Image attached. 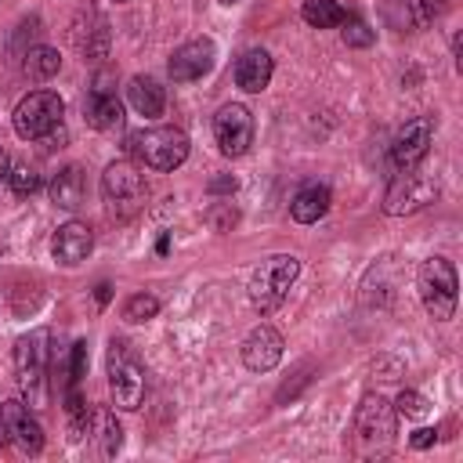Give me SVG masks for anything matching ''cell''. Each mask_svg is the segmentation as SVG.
<instances>
[{
    "label": "cell",
    "instance_id": "cell-10",
    "mask_svg": "<svg viewBox=\"0 0 463 463\" xmlns=\"http://www.w3.org/2000/svg\"><path fill=\"white\" fill-rule=\"evenodd\" d=\"M213 141H217L221 156H228V159L246 156V148L253 145V116H250V109L239 105V101L221 105L217 116H213Z\"/></svg>",
    "mask_w": 463,
    "mask_h": 463
},
{
    "label": "cell",
    "instance_id": "cell-23",
    "mask_svg": "<svg viewBox=\"0 0 463 463\" xmlns=\"http://www.w3.org/2000/svg\"><path fill=\"white\" fill-rule=\"evenodd\" d=\"M22 69H25L29 80H51V76L61 69V58H58L54 47H29Z\"/></svg>",
    "mask_w": 463,
    "mask_h": 463
},
{
    "label": "cell",
    "instance_id": "cell-12",
    "mask_svg": "<svg viewBox=\"0 0 463 463\" xmlns=\"http://www.w3.org/2000/svg\"><path fill=\"white\" fill-rule=\"evenodd\" d=\"M430 141H434V119H430V116L409 119V123L394 134V141H391V163H394L398 170L416 166V163L427 156Z\"/></svg>",
    "mask_w": 463,
    "mask_h": 463
},
{
    "label": "cell",
    "instance_id": "cell-34",
    "mask_svg": "<svg viewBox=\"0 0 463 463\" xmlns=\"http://www.w3.org/2000/svg\"><path fill=\"white\" fill-rule=\"evenodd\" d=\"M98 304H109V286H105V282L98 286Z\"/></svg>",
    "mask_w": 463,
    "mask_h": 463
},
{
    "label": "cell",
    "instance_id": "cell-4",
    "mask_svg": "<svg viewBox=\"0 0 463 463\" xmlns=\"http://www.w3.org/2000/svg\"><path fill=\"white\" fill-rule=\"evenodd\" d=\"M297 275H300V260L293 253H275V257L260 260L253 268V275H250V304L260 315H271L286 300V293L297 282Z\"/></svg>",
    "mask_w": 463,
    "mask_h": 463
},
{
    "label": "cell",
    "instance_id": "cell-3",
    "mask_svg": "<svg viewBox=\"0 0 463 463\" xmlns=\"http://www.w3.org/2000/svg\"><path fill=\"white\" fill-rule=\"evenodd\" d=\"M398 423H394V405L380 394H365L354 409V445L362 456H387L394 445Z\"/></svg>",
    "mask_w": 463,
    "mask_h": 463
},
{
    "label": "cell",
    "instance_id": "cell-25",
    "mask_svg": "<svg viewBox=\"0 0 463 463\" xmlns=\"http://www.w3.org/2000/svg\"><path fill=\"white\" fill-rule=\"evenodd\" d=\"M340 25H344V29H340V36H344V43H347V47H369V43L376 40V33H373L358 14H347Z\"/></svg>",
    "mask_w": 463,
    "mask_h": 463
},
{
    "label": "cell",
    "instance_id": "cell-17",
    "mask_svg": "<svg viewBox=\"0 0 463 463\" xmlns=\"http://www.w3.org/2000/svg\"><path fill=\"white\" fill-rule=\"evenodd\" d=\"M127 101H130V109H134L137 116L156 119V116H163V109H166V90H163L159 80H152V76H134V80L127 83Z\"/></svg>",
    "mask_w": 463,
    "mask_h": 463
},
{
    "label": "cell",
    "instance_id": "cell-5",
    "mask_svg": "<svg viewBox=\"0 0 463 463\" xmlns=\"http://www.w3.org/2000/svg\"><path fill=\"white\" fill-rule=\"evenodd\" d=\"M416 289H420V300H423V307H427V315H430L434 322L452 318L459 282H456V268H452L445 257H427V260L420 264Z\"/></svg>",
    "mask_w": 463,
    "mask_h": 463
},
{
    "label": "cell",
    "instance_id": "cell-36",
    "mask_svg": "<svg viewBox=\"0 0 463 463\" xmlns=\"http://www.w3.org/2000/svg\"><path fill=\"white\" fill-rule=\"evenodd\" d=\"M221 4H239V0H221Z\"/></svg>",
    "mask_w": 463,
    "mask_h": 463
},
{
    "label": "cell",
    "instance_id": "cell-27",
    "mask_svg": "<svg viewBox=\"0 0 463 463\" xmlns=\"http://www.w3.org/2000/svg\"><path fill=\"white\" fill-rule=\"evenodd\" d=\"M394 409H398L402 416H423V412H427V398H423L420 391H402L398 402H394Z\"/></svg>",
    "mask_w": 463,
    "mask_h": 463
},
{
    "label": "cell",
    "instance_id": "cell-31",
    "mask_svg": "<svg viewBox=\"0 0 463 463\" xmlns=\"http://www.w3.org/2000/svg\"><path fill=\"white\" fill-rule=\"evenodd\" d=\"M434 441H438V430H430V427H420V430H412V438H409L412 449H430Z\"/></svg>",
    "mask_w": 463,
    "mask_h": 463
},
{
    "label": "cell",
    "instance_id": "cell-20",
    "mask_svg": "<svg viewBox=\"0 0 463 463\" xmlns=\"http://www.w3.org/2000/svg\"><path fill=\"white\" fill-rule=\"evenodd\" d=\"M329 203H333V195H329L326 184H304V188L293 195V203H289V217H293L297 224H315L318 217H326Z\"/></svg>",
    "mask_w": 463,
    "mask_h": 463
},
{
    "label": "cell",
    "instance_id": "cell-29",
    "mask_svg": "<svg viewBox=\"0 0 463 463\" xmlns=\"http://www.w3.org/2000/svg\"><path fill=\"white\" fill-rule=\"evenodd\" d=\"M87 373V344H72V362H69V380H83Z\"/></svg>",
    "mask_w": 463,
    "mask_h": 463
},
{
    "label": "cell",
    "instance_id": "cell-19",
    "mask_svg": "<svg viewBox=\"0 0 463 463\" xmlns=\"http://www.w3.org/2000/svg\"><path fill=\"white\" fill-rule=\"evenodd\" d=\"M83 195H87V177H83V170H80V166H61V170L54 174V181H51V203H54L58 210H76V206L83 203Z\"/></svg>",
    "mask_w": 463,
    "mask_h": 463
},
{
    "label": "cell",
    "instance_id": "cell-7",
    "mask_svg": "<svg viewBox=\"0 0 463 463\" xmlns=\"http://www.w3.org/2000/svg\"><path fill=\"white\" fill-rule=\"evenodd\" d=\"M109 391H112V405L123 412H134L145 398V369L123 340H112L109 351Z\"/></svg>",
    "mask_w": 463,
    "mask_h": 463
},
{
    "label": "cell",
    "instance_id": "cell-8",
    "mask_svg": "<svg viewBox=\"0 0 463 463\" xmlns=\"http://www.w3.org/2000/svg\"><path fill=\"white\" fill-rule=\"evenodd\" d=\"M47 344L51 333L47 329H33L29 336H22L14 344V373H18V387L33 405H43V376H47Z\"/></svg>",
    "mask_w": 463,
    "mask_h": 463
},
{
    "label": "cell",
    "instance_id": "cell-2",
    "mask_svg": "<svg viewBox=\"0 0 463 463\" xmlns=\"http://www.w3.org/2000/svg\"><path fill=\"white\" fill-rule=\"evenodd\" d=\"M145 195H148V184H145V174L134 159H116L105 166L101 174V199L109 206V213L116 221H127L134 217L141 206H145Z\"/></svg>",
    "mask_w": 463,
    "mask_h": 463
},
{
    "label": "cell",
    "instance_id": "cell-37",
    "mask_svg": "<svg viewBox=\"0 0 463 463\" xmlns=\"http://www.w3.org/2000/svg\"><path fill=\"white\" fill-rule=\"evenodd\" d=\"M116 4H127V0H116Z\"/></svg>",
    "mask_w": 463,
    "mask_h": 463
},
{
    "label": "cell",
    "instance_id": "cell-26",
    "mask_svg": "<svg viewBox=\"0 0 463 463\" xmlns=\"http://www.w3.org/2000/svg\"><path fill=\"white\" fill-rule=\"evenodd\" d=\"M7 181H11V192L14 195H33L40 188V177H36V170L29 163H18L14 170H7Z\"/></svg>",
    "mask_w": 463,
    "mask_h": 463
},
{
    "label": "cell",
    "instance_id": "cell-32",
    "mask_svg": "<svg viewBox=\"0 0 463 463\" xmlns=\"http://www.w3.org/2000/svg\"><path fill=\"white\" fill-rule=\"evenodd\" d=\"M210 192H235V177H217L210 184Z\"/></svg>",
    "mask_w": 463,
    "mask_h": 463
},
{
    "label": "cell",
    "instance_id": "cell-14",
    "mask_svg": "<svg viewBox=\"0 0 463 463\" xmlns=\"http://www.w3.org/2000/svg\"><path fill=\"white\" fill-rule=\"evenodd\" d=\"M282 351H286V340L275 326L260 322L257 329H250V336L242 340V365L253 369V373H271L279 362H282Z\"/></svg>",
    "mask_w": 463,
    "mask_h": 463
},
{
    "label": "cell",
    "instance_id": "cell-18",
    "mask_svg": "<svg viewBox=\"0 0 463 463\" xmlns=\"http://www.w3.org/2000/svg\"><path fill=\"white\" fill-rule=\"evenodd\" d=\"M83 116H87V127L94 130H112L123 123V105L116 98V90H90L87 105H83Z\"/></svg>",
    "mask_w": 463,
    "mask_h": 463
},
{
    "label": "cell",
    "instance_id": "cell-13",
    "mask_svg": "<svg viewBox=\"0 0 463 463\" xmlns=\"http://www.w3.org/2000/svg\"><path fill=\"white\" fill-rule=\"evenodd\" d=\"M213 61H217V47H213V40H188V43H181L174 54H170V80L174 83H192V80H203L210 69H213Z\"/></svg>",
    "mask_w": 463,
    "mask_h": 463
},
{
    "label": "cell",
    "instance_id": "cell-30",
    "mask_svg": "<svg viewBox=\"0 0 463 463\" xmlns=\"http://www.w3.org/2000/svg\"><path fill=\"white\" fill-rule=\"evenodd\" d=\"M210 224H213L217 232H228V228L235 224V210H228V206H217V210H210Z\"/></svg>",
    "mask_w": 463,
    "mask_h": 463
},
{
    "label": "cell",
    "instance_id": "cell-24",
    "mask_svg": "<svg viewBox=\"0 0 463 463\" xmlns=\"http://www.w3.org/2000/svg\"><path fill=\"white\" fill-rule=\"evenodd\" d=\"M159 315V300L152 297V293H134V297H127V304H123V318L127 322H148V318H156Z\"/></svg>",
    "mask_w": 463,
    "mask_h": 463
},
{
    "label": "cell",
    "instance_id": "cell-15",
    "mask_svg": "<svg viewBox=\"0 0 463 463\" xmlns=\"http://www.w3.org/2000/svg\"><path fill=\"white\" fill-rule=\"evenodd\" d=\"M90 250H94V232H90L83 221H65V224L54 232V239H51V253H54V260L65 264V268L83 264Z\"/></svg>",
    "mask_w": 463,
    "mask_h": 463
},
{
    "label": "cell",
    "instance_id": "cell-28",
    "mask_svg": "<svg viewBox=\"0 0 463 463\" xmlns=\"http://www.w3.org/2000/svg\"><path fill=\"white\" fill-rule=\"evenodd\" d=\"M409 7L416 11V22H434L445 11V0H412Z\"/></svg>",
    "mask_w": 463,
    "mask_h": 463
},
{
    "label": "cell",
    "instance_id": "cell-22",
    "mask_svg": "<svg viewBox=\"0 0 463 463\" xmlns=\"http://www.w3.org/2000/svg\"><path fill=\"white\" fill-rule=\"evenodd\" d=\"M300 14H304V22L315 25V29H336V25L347 18V11H344L336 0H304Z\"/></svg>",
    "mask_w": 463,
    "mask_h": 463
},
{
    "label": "cell",
    "instance_id": "cell-6",
    "mask_svg": "<svg viewBox=\"0 0 463 463\" xmlns=\"http://www.w3.org/2000/svg\"><path fill=\"white\" fill-rule=\"evenodd\" d=\"M65 116V101L54 90H33L14 105V134L25 141H40L47 134H54L61 127Z\"/></svg>",
    "mask_w": 463,
    "mask_h": 463
},
{
    "label": "cell",
    "instance_id": "cell-16",
    "mask_svg": "<svg viewBox=\"0 0 463 463\" xmlns=\"http://www.w3.org/2000/svg\"><path fill=\"white\" fill-rule=\"evenodd\" d=\"M271 72H275L271 54H268L264 47H253V51H246V54L239 58V65H235V83H239L242 90H250V94H260V90L271 83Z\"/></svg>",
    "mask_w": 463,
    "mask_h": 463
},
{
    "label": "cell",
    "instance_id": "cell-33",
    "mask_svg": "<svg viewBox=\"0 0 463 463\" xmlns=\"http://www.w3.org/2000/svg\"><path fill=\"white\" fill-rule=\"evenodd\" d=\"M170 250V235H159V242H156V253H166Z\"/></svg>",
    "mask_w": 463,
    "mask_h": 463
},
{
    "label": "cell",
    "instance_id": "cell-35",
    "mask_svg": "<svg viewBox=\"0 0 463 463\" xmlns=\"http://www.w3.org/2000/svg\"><path fill=\"white\" fill-rule=\"evenodd\" d=\"M0 177H7V152L0 148Z\"/></svg>",
    "mask_w": 463,
    "mask_h": 463
},
{
    "label": "cell",
    "instance_id": "cell-1",
    "mask_svg": "<svg viewBox=\"0 0 463 463\" xmlns=\"http://www.w3.org/2000/svg\"><path fill=\"white\" fill-rule=\"evenodd\" d=\"M188 134L177 127H148V130H134L127 137V152L134 156L137 166L148 170H174L188 159Z\"/></svg>",
    "mask_w": 463,
    "mask_h": 463
},
{
    "label": "cell",
    "instance_id": "cell-21",
    "mask_svg": "<svg viewBox=\"0 0 463 463\" xmlns=\"http://www.w3.org/2000/svg\"><path fill=\"white\" fill-rule=\"evenodd\" d=\"M87 434H98L101 456H116V452H119V445H123V427H119L116 412H109V409H94V412H90Z\"/></svg>",
    "mask_w": 463,
    "mask_h": 463
},
{
    "label": "cell",
    "instance_id": "cell-11",
    "mask_svg": "<svg viewBox=\"0 0 463 463\" xmlns=\"http://www.w3.org/2000/svg\"><path fill=\"white\" fill-rule=\"evenodd\" d=\"M0 430L7 434V441H11L18 452L36 456V452L43 449V430H40L36 416L29 412V405L18 402V398H11V402L0 405Z\"/></svg>",
    "mask_w": 463,
    "mask_h": 463
},
{
    "label": "cell",
    "instance_id": "cell-9",
    "mask_svg": "<svg viewBox=\"0 0 463 463\" xmlns=\"http://www.w3.org/2000/svg\"><path fill=\"white\" fill-rule=\"evenodd\" d=\"M434 195H438V184H434V177H427V174H420V170H412V166H405L391 184H387V195H383V213H391V217H405V213H416V210H423L427 203H434Z\"/></svg>",
    "mask_w": 463,
    "mask_h": 463
}]
</instances>
